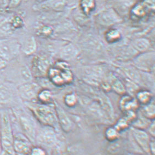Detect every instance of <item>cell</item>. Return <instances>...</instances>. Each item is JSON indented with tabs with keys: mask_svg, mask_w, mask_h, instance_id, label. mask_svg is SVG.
I'll return each instance as SVG.
<instances>
[{
	"mask_svg": "<svg viewBox=\"0 0 155 155\" xmlns=\"http://www.w3.org/2000/svg\"><path fill=\"white\" fill-rule=\"evenodd\" d=\"M27 106L38 121L45 126L55 128L58 125L57 117L54 105L34 102H26Z\"/></svg>",
	"mask_w": 155,
	"mask_h": 155,
	"instance_id": "cell-1",
	"label": "cell"
},
{
	"mask_svg": "<svg viewBox=\"0 0 155 155\" xmlns=\"http://www.w3.org/2000/svg\"><path fill=\"white\" fill-rule=\"evenodd\" d=\"M0 116V141L3 151L7 155H15L13 149L15 135L13 133L11 118L7 113H3Z\"/></svg>",
	"mask_w": 155,
	"mask_h": 155,
	"instance_id": "cell-2",
	"label": "cell"
},
{
	"mask_svg": "<svg viewBox=\"0 0 155 155\" xmlns=\"http://www.w3.org/2000/svg\"><path fill=\"white\" fill-rule=\"evenodd\" d=\"M21 47L17 41L12 39L0 41V59L10 61L17 57Z\"/></svg>",
	"mask_w": 155,
	"mask_h": 155,
	"instance_id": "cell-3",
	"label": "cell"
},
{
	"mask_svg": "<svg viewBox=\"0 0 155 155\" xmlns=\"http://www.w3.org/2000/svg\"><path fill=\"white\" fill-rule=\"evenodd\" d=\"M41 89L36 83L32 81L22 83L18 87V94L23 101L26 102H32L38 98Z\"/></svg>",
	"mask_w": 155,
	"mask_h": 155,
	"instance_id": "cell-4",
	"label": "cell"
},
{
	"mask_svg": "<svg viewBox=\"0 0 155 155\" xmlns=\"http://www.w3.org/2000/svg\"><path fill=\"white\" fill-rule=\"evenodd\" d=\"M18 117L24 135L31 143H34L36 141L37 134L34 122L28 115L24 114H19Z\"/></svg>",
	"mask_w": 155,
	"mask_h": 155,
	"instance_id": "cell-5",
	"label": "cell"
},
{
	"mask_svg": "<svg viewBox=\"0 0 155 155\" xmlns=\"http://www.w3.org/2000/svg\"><path fill=\"white\" fill-rule=\"evenodd\" d=\"M97 19L103 25L110 26L119 22L121 18L114 9H108L98 13Z\"/></svg>",
	"mask_w": 155,
	"mask_h": 155,
	"instance_id": "cell-6",
	"label": "cell"
},
{
	"mask_svg": "<svg viewBox=\"0 0 155 155\" xmlns=\"http://www.w3.org/2000/svg\"><path fill=\"white\" fill-rule=\"evenodd\" d=\"M133 135L138 145L144 152L150 155L149 147L151 139L147 133L144 130L133 127L132 128Z\"/></svg>",
	"mask_w": 155,
	"mask_h": 155,
	"instance_id": "cell-7",
	"label": "cell"
},
{
	"mask_svg": "<svg viewBox=\"0 0 155 155\" xmlns=\"http://www.w3.org/2000/svg\"><path fill=\"white\" fill-rule=\"evenodd\" d=\"M54 106L58 125L64 132H70L73 127L72 121L61 106L57 104H55Z\"/></svg>",
	"mask_w": 155,
	"mask_h": 155,
	"instance_id": "cell-8",
	"label": "cell"
},
{
	"mask_svg": "<svg viewBox=\"0 0 155 155\" xmlns=\"http://www.w3.org/2000/svg\"><path fill=\"white\" fill-rule=\"evenodd\" d=\"M37 139L43 144L48 146L53 145L57 140L54 128L51 127L45 126L39 133L36 134V140Z\"/></svg>",
	"mask_w": 155,
	"mask_h": 155,
	"instance_id": "cell-9",
	"label": "cell"
},
{
	"mask_svg": "<svg viewBox=\"0 0 155 155\" xmlns=\"http://www.w3.org/2000/svg\"><path fill=\"white\" fill-rule=\"evenodd\" d=\"M31 142L25 137L14 136L13 149L15 155H29L31 147L30 146Z\"/></svg>",
	"mask_w": 155,
	"mask_h": 155,
	"instance_id": "cell-10",
	"label": "cell"
},
{
	"mask_svg": "<svg viewBox=\"0 0 155 155\" xmlns=\"http://www.w3.org/2000/svg\"><path fill=\"white\" fill-rule=\"evenodd\" d=\"M50 61L45 56L38 55L34 59V70L41 76L46 75L49 70Z\"/></svg>",
	"mask_w": 155,
	"mask_h": 155,
	"instance_id": "cell-11",
	"label": "cell"
},
{
	"mask_svg": "<svg viewBox=\"0 0 155 155\" xmlns=\"http://www.w3.org/2000/svg\"><path fill=\"white\" fill-rule=\"evenodd\" d=\"M139 103L136 99L130 95H124L120 101V106L121 110L126 112L134 111L138 109Z\"/></svg>",
	"mask_w": 155,
	"mask_h": 155,
	"instance_id": "cell-12",
	"label": "cell"
},
{
	"mask_svg": "<svg viewBox=\"0 0 155 155\" xmlns=\"http://www.w3.org/2000/svg\"><path fill=\"white\" fill-rule=\"evenodd\" d=\"M67 0H45L39 5L41 8L53 11H63L66 7Z\"/></svg>",
	"mask_w": 155,
	"mask_h": 155,
	"instance_id": "cell-13",
	"label": "cell"
},
{
	"mask_svg": "<svg viewBox=\"0 0 155 155\" xmlns=\"http://www.w3.org/2000/svg\"><path fill=\"white\" fill-rule=\"evenodd\" d=\"M154 53H147L140 55V57L137 59L136 64L139 68L146 70L147 69H151L154 64Z\"/></svg>",
	"mask_w": 155,
	"mask_h": 155,
	"instance_id": "cell-14",
	"label": "cell"
},
{
	"mask_svg": "<svg viewBox=\"0 0 155 155\" xmlns=\"http://www.w3.org/2000/svg\"><path fill=\"white\" fill-rule=\"evenodd\" d=\"M13 89L6 85L0 86V105L9 103L14 97Z\"/></svg>",
	"mask_w": 155,
	"mask_h": 155,
	"instance_id": "cell-15",
	"label": "cell"
},
{
	"mask_svg": "<svg viewBox=\"0 0 155 155\" xmlns=\"http://www.w3.org/2000/svg\"><path fill=\"white\" fill-rule=\"evenodd\" d=\"M37 45L34 37L28 38L22 47V51L26 55L33 54L36 50Z\"/></svg>",
	"mask_w": 155,
	"mask_h": 155,
	"instance_id": "cell-16",
	"label": "cell"
},
{
	"mask_svg": "<svg viewBox=\"0 0 155 155\" xmlns=\"http://www.w3.org/2000/svg\"><path fill=\"white\" fill-rule=\"evenodd\" d=\"M81 10L84 15H89L95 7V0H81L80 2Z\"/></svg>",
	"mask_w": 155,
	"mask_h": 155,
	"instance_id": "cell-17",
	"label": "cell"
},
{
	"mask_svg": "<svg viewBox=\"0 0 155 155\" xmlns=\"http://www.w3.org/2000/svg\"><path fill=\"white\" fill-rule=\"evenodd\" d=\"M151 123V120L148 119L142 115L133 121L132 122L133 127L144 130V129L148 128Z\"/></svg>",
	"mask_w": 155,
	"mask_h": 155,
	"instance_id": "cell-18",
	"label": "cell"
},
{
	"mask_svg": "<svg viewBox=\"0 0 155 155\" xmlns=\"http://www.w3.org/2000/svg\"><path fill=\"white\" fill-rule=\"evenodd\" d=\"M139 103L146 105L151 101L152 94L148 91H140L137 93V99Z\"/></svg>",
	"mask_w": 155,
	"mask_h": 155,
	"instance_id": "cell-19",
	"label": "cell"
},
{
	"mask_svg": "<svg viewBox=\"0 0 155 155\" xmlns=\"http://www.w3.org/2000/svg\"><path fill=\"white\" fill-rule=\"evenodd\" d=\"M37 99L40 101V103L50 104L52 99V93L47 89L40 90L38 94Z\"/></svg>",
	"mask_w": 155,
	"mask_h": 155,
	"instance_id": "cell-20",
	"label": "cell"
},
{
	"mask_svg": "<svg viewBox=\"0 0 155 155\" xmlns=\"http://www.w3.org/2000/svg\"><path fill=\"white\" fill-rule=\"evenodd\" d=\"M142 115L148 119L153 120L155 118V104L153 102H150L145 105L142 111Z\"/></svg>",
	"mask_w": 155,
	"mask_h": 155,
	"instance_id": "cell-21",
	"label": "cell"
},
{
	"mask_svg": "<svg viewBox=\"0 0 155 155\" xmlns=\"http://www.w3.org/2000/svg\"><path fill=\"white\" fill-rule=\"evenodd\" d=\"M76 54V49L74 46L69 45L64 47L61 53V57L64 59V61H66L75 56Z\"/></svg>",
	"mask_w": 155,
	"mask_h": 155,
	"instance_id": "cell-22",
	"label": "cell"
},
{
	"mask_svg": "<svg viewBox=\"0 0 155 155\" xmlns=\"http://www.w3.org/2000/svg\"><path fill=\"white\" fill-rule=\"evenodd\" d=\"M150 43L149 41L145 38H139L134 42V47L135 49L141 52H145L149 48Z\"/></svg>",
	"mask_w": 155,
	"mask_h": 155,
	"instance_id": "cell-23",
	"label": "cell"
},
{
	"mask_svg": "<svg viewBox=\"0 0 155 155\" xmlns=\"http://www.w3.org/2000/svg\"><path fill=\"white\" fill-rule=\"evenodd\" d=\"M106 40L110 43L117 41L121 38V34L116 29H110L106 33Z\"/></svg>",
	"mask_w": 155,
	"mask_h": 155,
	"instance_id": "cell-24",
	"label": "cell"
},
{
	"mask_svg": "<svg viewBox=\"0 0 155 155\" xmlns=\"http://www.w3.org/2000/svg\"><path fill=\"white\" fill-rule=\"evenodd\" d=\"M105 137L109 141H115L119 137V132L114 127H109L106 130Z\"/></svg>",
	"mask_w": 155,
	"mask_h": 155,
	"instance_id": "cell-25",
	"label": "cell"
},
{
	"mask_svg": "<svg viewBox=\"0 0 155 155\" xmlns=\"http://www.w3.org/2000/svg\"><path fill=\"white\" fill-rule=\"evenodd\" d=\"M78 99L76 95L74 93H69L66 94L64 98V102L69 107H74L78 103Z\"/></svg>",
	"mask_w": 155,
	"mask_h": 155,
	"instance_id": "cell-26",
	"label": "cell"
},
{
	"mask_svg": "<svg viewBox=\"0 0 155 155\" xmlns=\"http://www.w3.org/2000/svg\"><path fill=\"white\" fill-rule=\"evenodd\" d=\"M111 87L115 92L119 94H123L126 92V88L124 84L117 79L113 81Z\"/></svg>",
	"mask_w": 155,
	"mask_h": 155,
	"instance_id": "cell-27",
	"label": "cell"
},
{
	"mask_svg": "<svg viewBox=\"0 0 155 155\" xmlns=\"http://www.w3.org/2000/svg\"><path fill=\"white\" fill-rule=\"evenodd\" d=\"M29 155H47L46 150L41 147H31Z\"/></svg>",
	"mask_w": 155,
	"mask_h": 155,
	"instance_id": "cell-28",
	"label": "cell"
},
{
	"mask_svg": "<svg viewBox=\"0 0 155 155\" xmlns=\"http://www.w3.org/2000/svg\"><path fill=\"white\" fill-rule=\"evenodd\" d=\"M126 72L127 74L128 75V76L130 78H131L132 80H138L139 78V76L138 74V73L136 72L133 70H131L130 69H127L126 70Z\"/></svg>",
	"mask_w": 155,
	"mask_h": 155,
	"instance_id": "cell-29",
	"label": "cell"
},
{
	"mask_svg": "<svg viewBox=\"0 0 155 155\" xmlns=\"http://www.w3.org/2000/svg\"><path fill=\"white\" fill-rule=\"evenodd\" d=\"M130 93H137L139 91L138 90V86L135 85V83L132 82H129L127 84L126 87Z\"/></svg>",
	"mask_w": 155,
	"mask_h": 155,
	"instance_id": "cell-30",
	"label": "cell"
},
{
	"mask_svg": "<svg viewBox=\"0 0 155 155\" xmlns=\"http://www.w3.org/2000/svg\"><path fill=\"white\" fill-rule=\"evenodd\" d=\"M11 0H0V10L8 8Z\"/></svg>",
	"mask_w": 155,
	"mask_h": 155,
	"instance_id": "cell-31",
	"label": "cell"
},
{
	"mask_svg": "<svg viewBox=\"0 0 155 155\" xmlns=\"http://www.w3.org/2000/svg\"><path fill=\"white\" fill-rule=\"evenodd\" d=\"M148 131L150 135L152 137V138H154L155 137V122L154 121H152L149 126L148 127Z\"/></svg>",
	"mask_w": 155,
	"mask_h": 155,
	"instance_id": "cell-32",
	"label": "cell"
},
{
	"mask_svg": "<svg viewBox=\"0 0 155 155\" xmlns=\"http://www.w3.org/2000/svg\"><path fill=\"white\" fill-rule=\"evenodd\" d=\"M21 1H22V0H11L10 3L9 5L8 8H13L17 7V6L20 5Z\"/></svg>",
	"mask_w": 155,
	"mask_h": 155,
	"instance_id": "cell-33",
	"label": "cell"
},
{
	"mask_svg": "<svg viewBox=\"0 0 155 155\" xmlns=\"http://www.w3.org/2000/svg\"><path fill=\"white\" fill-rule=\"evenodd\" d=\"M150 155H155V142L154 140L150 141L149 147Z\"/></svg>",
	"mask_w": 155,
	"mask_h": 155,
	"instance_id": "cell-34",
	"label": "cell"
},
{
	"mask_svg": "<svg viewBox=\"0 0 155 155\" xmlns=\"http://www.w3.org/2000/svg\"><path fill=\"white\" fill-rule=\"evenodd\" d=\"M3 152V149H2V145H1V141H0V155H1V154H2V153Z\"/></svg>",
	"mask_w": 155,
	"mask_h": 155,
	"instance_id": "cell-35",
	"label": "cell"
},
{
	"mask_svg": "<svg viewBox=\"0 0 155 155\" xmlns=\"http://www.w3.org/2000/svg\"><path fill=\"white\" fill-rule=\"evenodd\" d=\"M59 155L58 153H53V155Z\"/></svg>",
	"mask_w": 155,
	"mask_h": 155,
	"instance_id": "cell-36",
	"label": "cell"
},
{
	"mask_svg": "<svg viewBox=\"0 0 155 155\" xmlns=\"http://www.w3.org/2000/svg\"><path fill=\"white\" fill-rule=\"evenodd\" d=\"M0 126H1V116H0Z\"/></svg>",
	"mask_w": 155,
	"mask_h": 155,
	"instance_id": "cell-37",
	"label": "cell"
}]
</instances>
